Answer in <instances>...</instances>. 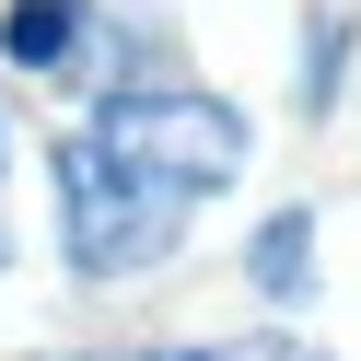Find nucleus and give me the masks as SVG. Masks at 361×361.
<instances>
[{"instance_id": "2", "label": "nucleus", "mask_w": 361, "mask_h": 361, "mask_svg": "<svg viewBox=\"0 0 361 361\" xmlns=\"http://www.w3.org/2000/svg\"><path fill=\"white\" fill-rule=\"evenodd\" d=\"M0 59L12 71H82V0H12L0 12Z\"/></svg>"}, {"instance_id": "1", "label": "nucleus", "mask_w": 361, "mask_h": 361, "mask_svg": "<svg viewBox=\"0 0 361 361\" xmlns=\"http://www.w3.org/2000/svg\"><path fill=\"white\" fill-rule=\"evenodd\" d=\"M47 175H59V245H71L82 280H140L198 221L187 175H164L152 152H117L105 128H71V140L47 152Z\"/></svg>"}, {"instance_id": "5", "label": "nucleus", "mask_w": 361, "mask_h": 361, "mask_svg": "<svg viewBox=\"0 0 361 361\" xmlns=\"http://www.w3.org/2000/svg\"><path fill=\"white\" fill-rule=\"evenodd\" d=\"M350 82V12H303V117H326Z\"/></svg>"}, {"instance_id": "6", "label": "nucleus", "mask_w": 361, "mask_h": 361, "mask_svg": "<svg viewBox=\"0 0 361 361\" xmlns=\"http://www.w3.org/2000/svg\"><path fill=\"white\" fill-rule=\"evenodd\" d=\"M0 152H12V128H0Z\"/></svg>"}, {"instance_id": "3", "label": "nucleus", "mask_w": 361, "mask_h": 361, "mask_svg": "<svg viewBox=\"0 0 361 361\" xmlns=\"http://www.w3.org/2000/svg\"><path fill=\"white\" fill-rule=\"evenodd\" d=\"M245 280H257L268 303H303L314 291V210H268L257 245H245Z\"/></svg>"}, {"instance_id": "4", "label": "nucleus", "mask_w": 361, "mask_h": 361, "mask_svg": "<svg viewBox=\"0 0 361 361\" xmlns=\"http://www.w3.org/2000/svg\"><path fill=\"white\" fill-rule=\"evenodd\" d=\"M71 361H326V350L257 326V338H152V350H71Z\"/></svg>"}]
</instances>
